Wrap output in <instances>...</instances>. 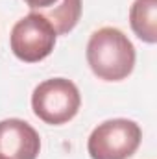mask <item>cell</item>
<instances>
[{
	"instance_id": "1",
	"label": "cell",
	"mask_w": 157,
	"mask_h": 159,
	"mask_svg": "<svg viewBox=\"0 0 157 159\" xmlns=\"http://www.w3.org/2000/svg\"><path fill=\"white\" fill-rule=\"evenodd\" d=\"M87 63L100 80L120 81L135 67V46L118 28H100L87 43Z\"/></svg>"
},
{
	"instance_id": "2",
	"label": "cell",
	"mask_w": 157,
	"mask_h": 159,
	"mask_svg": "<svg viewBox=\"0 0 157 159\" xmlns=\"http://www.w3.org/2000/svg\"><path fill=\"white\" fill-rule=\"evenodd\" d=\"M81 96L78 87L65 78H52L39 83L32 94V107L43 122L59 126L72 120L79 111Z\"/></svg>"
},
{
	"instance_id": "3",
	"label": "cell",
	"mask_w": 157,
	"mask_h": 159,
	"mask_svg": "<svg viewBox=\"0 0 157 159\" xmlns=\"http://www.w3.org/2000/svg\"><path fill=\"white\" fill-rule=\"evenodd\" d=\"M141 139L142 131L137 122L113 119L92 129L87 141V150L91 159H128L137 152Z\"/></svg>"
},
{
	"instance_id": "4",
	"label": "cell",
	"mask_w": 157,
	"mask_h": 159,
	"mask_svg": "<svg viewBox=\"0 0 157 159\" xmlns=\"http://www.w3.org/2000/svg\"><path fill=\"white\" fill-rule=\"evenodd\" d=\"M57 34L52 24L39 13L32 11L22 17L11 30V50L24 63H37L48 57L56 46Z\"/></svg>"
},
{
	"instance_id": "5",
	"label": "cell",
	"mask_w": 157,
	"mask_h": 159,
	"mask_svg": "<svg viewBox=\"0 0 157 159\" xmlns=\"http://www.w3.org/2000/svg\"><path fill=\"white\" fill-rule=\"evenodd\" d=\"M39 133L20 119L0 120V154L7 159H37Z\"/></svg>"
},
{
	"instance_id": "6",
	"label": "cell",
	"mask_w": 157,
	"mask_h": 159,
	"mask_svg": "<svg viewBox=\"0 0 157 159\" xmlns=\"http://www.w3.org/2000/svg\"><path fill=\"white\" fill-rule=\"evenodd\" d=\"M129 24L144 43L157 41V0H135L129 9Z\"/></svg>"
},
{
	"instance_id": "7",
	"label": "cell",
	"mask_w": 157,
	"mask_h": 159,
	"mask_svg": "<svg viewBox=\"0 0 157 159\" xmlns=\"http://www.w3.org/2000/svg\"><path fill=\"white\" fill-rule=\"evenodd\" d=\"M35 13L43 15L52 24L57 35H65L72 32L78 24L79 17H81V0H59L52 7L41 9Z\"/></svg>"
},
{
	"instance_id": "8",
	"label": "cell",
	"mask_w": 157,
	"mask_h": 159,
	"mask_svg": "<svg viewBox=\"0 0 157 159\" xmlns=\"http://www.w3.org/2000/svg\"><path fill=\"white\" fill-rule=\"evenodd\" d=\"M28 4L30 9L34 11H41V9H46V7H52L54 4H57L59 0H24Z\"/></svg>"
},
{
	"instance_id": "9",
	"label": "cell",
	"mask_w": 157,
	"mask_h": 159,
	"mask_svg": "<svg viewBox=\"0 0 157 159\" xmlns=\"http://www.w3.org/2000/svg\"><path fill=\"white\" fill-rule=\"evenodd\" d=\"M0 159H7V157H6V156H2V154H0Z\"/></svg>"
}]
</instances>
